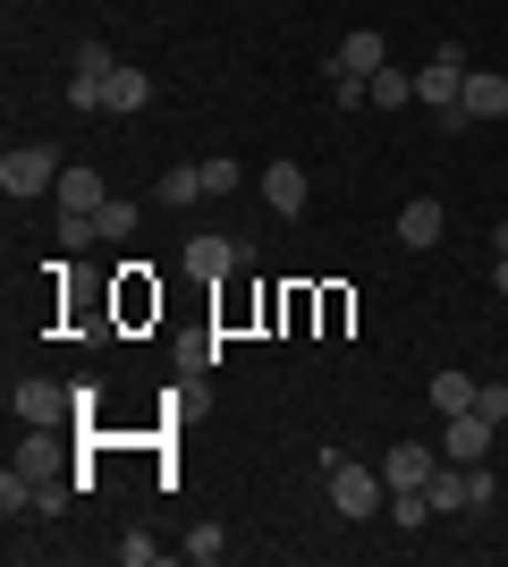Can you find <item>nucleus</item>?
I'll return each instance as SVG.
<instances>
[{
	"label": "nucleus",
	"mask_w": 508,
	"mask_h": 567,
	"mask_svg": "<svg viewBox=\"0 0 508 567\" xmlns=\"http://www.w3.org/2000/svg\"><path fill=\"white\" fill-rule=\"evenodd\" d=\"M85 237H102V229H94V213H60V246H69V255L85 246Z\"/></svg>",
	"instance_id": "5701e85b"
},
{
	"label": "nucleus",
	"mask_w": 508,
	"mask_h": 567,
	"mask_svg": "<svg viewBox=\"0 0 508 567\" xmlns=\"http://www.w3.org/2000/svg\"><path fill=\"white\" fill-rule=\"evenodd\" d=\"M0 187H9V195H51V187H60V153H43V144H18V153L0 162Z\"/></svg>",
	"instance_id": "7ed1b4c3"
},
{
	"label": "nucleus",
	"mask_w": 508,
	"mask_h": 567,
	"mask_svg": "<svg viewBox=\"0 0 508 567\" xmlns=\"http://www.w3.org/2000/svg\"><path fill=\"white\" fill-rule=\"evenodd\" d=\"M204 169V195H238V162H229V153H220V162H195Z\"/></svg>",
	"instance_id": "aec40b11"
},
{
	"label": "nucleus",
	"mask_w": 508,
	"mask_h": 567,
	"mask_svg": "<svg viewBox=\"0 0 508 567\" xmlns=\"http://www.w3.org/2000/svg\"><path fill=\"white\" fill-rule=\"evenodd\" d=\"M433 406L440 415H466V406H475V381L466 373H433Z\"/></svg>",
	"instance_id": "f3484780"
},
{
	"label": "nucleus",
	"mask_w": 508,
	"mask_h": 567,
	"mask_svg": "<svg viewBox=\"0 0 508 567\" xmlns=\"http://www.w3.org/2000/svg\"><path fill=\"white\" fill-rule=\"evenodd\" d=\"M220 550H229V534H220V525H195V534H187V559H204V567H212Z\"/></svg>",
	"instance_id": "412c9836"
},
{
	"label": "nucleus",
	"mask_w": 508,
	"mask_h": 567,
	"mask_svg": "<svg viewBox=\"0 0 508 567\" xmlns=\"http://www.w3.org/2000/svg\"><path fill=\"white\" fill-rule=\"evenodd\" d=\"M415 94H424V111H433L440 127H458V94H466V51H458V43H440V51H433V69L415 76Z\"/></svg>",
	"instance_id": "f257e3e1"
},
{
	"label": "nucleus",
	"mask_w": 508,
	"mask_h": 567,
	"mask_svg": "<svg viewBox=\"0 0 508 567\" xmlns=\"http://www.w3.org/2000/svg\"><path fill=\"white\" fill-rule=\"evenodd\" d=\"M229 262H238V246H229V237H187V271H204V280H220Z\"/></svg>",
	"instance_id": "dca6fc26"
},
{
	"label": "nucleus",
	"mask_w": 508,
	"mask_h": 567,
	"mask_svg": "<svg viewBox=\"0 0 508 567\" xmlns=\"http://www.w3.org/2000/svg\"><path fill=\"white\" fill-rule=\"evenodd\" d=\"M364 102H373V111H407V102H415V76L407 69H373V76H364Z\"/></svg>",
	"instance_id": "4468645a"
},
{
	"label": "nucleus",
	"mask_w": 508,
	"mask_h": 567,
	"mask_svg": "<svg viewBox=\"0 0 508 567\" xmlns=\"http://www.w3.org/2000/svg\"><path fill=\"white\" fill-rule=\"evenodd\" d=\"M331 69H339V76H373V69H390V43L373 34V25H356V34L331 51Z\"/></svg>",
	"instance_id": "0eeeda50"
},
{
	"label": "nucleus",
	"mask_w": 508,
	"mask_h": 567,
	"mask_svg": "<svg viewBox=\"0 0 508 567\" xmlns=\"http://www.w3.org/2000/svg\"><path fill=\"white\" fill-rule=\"evenodd\" d=\"M195 195H204V169H195V162H178V169L162 178V204H195Z\"/></svg>",
	"instance_id": "a211bd4d"
},
{
	"label": "nucleus",
	"mask_w": 508,
	"mask_h": 567,
	"mask_svg": "<svg viewBox=\"0 0 508 567\" xmlns=\"http://www.w3.org/2000/svg\"><path fill=\"white\" fill-rule=\"evenodd\" d=\"M424 474H433V450H424V441H398V450L382 457V483H390V492H415Z\"/></svg>",
	"instance_id": "9b49d317"
},
{
	"label": "nucleus",
	"mask_w": 508,
	"mask_h": 567,
	"mask_svg": "<svg viewBox=\"0 0 508 567\" xmlns=\"http://www.w3.org/2000/svg\"><path fill=\"white\" fill-rule=\"evenodd\" d=\"M9 406H18V424L51 432V424H60V415L76 406V390H60V381H18V399H9Z\"/></svg>",
	"instance_id": "39448f33"
},
{
	"label": "nucleus",
	"mask_w": 508,
	"mask_h": 567,
	"mask_svg": "<svg viewBox=\"0 0 508 567\" xmlns=\"http://www.w3.org/2000/svg\"><path fill=\"white\" fill-rule=\"evenodd\" d=\"M440 229H449V220H440L433 195H415L407 213H398V246H440Z\"/></svg>",
	"instance_id": "ddd939ff"
},
{
	"label": "nucleus",
	"mask_w": 508,
	"mask_h": 567,
	"mask_svg": "<svg viewBox=\"0 0 508 567\" xmlns=\"http://www.w3.org/2000/svg\"><path fill=\"white\" fill-rule=\"evenodd\" d=\"M466 492H475V508H491V492H500V483H491V466H484V457L466 466Z\"/></svg>",
	"instance_id": "b1692460"
},
{
	"label": "nucleus",
	"mask_w": 508,
	"mask_h": 567,
	"mask_svg": "<svg viewBox=\"0 0 508 567\" xmlns=\"http://www.w3.org/2000/svg\"><path fill=\"white\" fill-rule=\"evenodd\" d=\"M424 499H433V517H458V508H475V492H466V466H458V457L424 474Z\"/></svg>",
	"instance_id": "9d476101"
},
{
	"label": "nucleus",
	"mask_w": 508,
	"mask_h": 567,
	"mask_svg": "<svg viewBox=\"0 0 508 567\" xmlns=\"http://www.w3.org/2000/svg\"><path fill=\"white\" fill-rule=\"evenodd\" d=\"M263 204L280 220H297V213H305V169H297V162H271L263 169Z\"/></svg>",
	"instance_id": "1a4fd4ad"
},
{
	"label": "nucleus",
	"mask_w": 508,
	"mask_h": 567,
	"mask_svg": "<svg viewBox=\"0 0 508 567\" xmlns=\"http://www.w3.org/2000/svg\"><path fill=\"white\" fill-rule=\"evenodd\" d=\"M153 102V76L145 69H111V85H102V111H145Z\"/></svg>",
	"instance_id": "2eb2a0df"
},
{
	"label": "nucleus",
	"mask_w": 508,
	"mask_h": 567,
	"mask_svg": "<svg viewBox=\"0 0 508 567\" xmlns=\"http://www.w3.org/2000/svg\"><path fill=\"white\" fill-rule=\"evenodd\" d=\"M475 415H484V424H508V381H475Z\"/></svg>",
	"instance_id": "6ab92c4d"
},
{
	"label": "nucleus",
	"mask_w": 508,
	"mask_h": 567,
	"mask_svg": "<svg viewBox=\"0 0 508 567\" xmlns=\"http://www.w3.org/2000/svg\"><path fill=\"white\" fill-rule=\"evenodd\" d=\"M94 229H102V237H136V204H102Z\"/></svg>",
	"instance_id": "4be33fe9"
},
{
	"label": "nucleus",
	"mask_w": 508,
	"mask_h": 567,
	"mask_svg": "<svg viewBox=\"0 0 508 567\" xmlns=\"http://www.w3.org/2000/svg\"><path fill=\"white\" fill-rule=\"evenodd\" d=\"M60 213H102V204H111V195H102V169H60Z\"/></svg>",
	"instance_id": "f8f14e48"
},
{
	"label": "nucleus",
	"mask_w": 508,
	"mask_h": 567,
	"mask_svg": "<svg viewBox=\"0 0 508 567\" xmlns=\"http://www.w3.org/2000/svg\"><path fill=\"white\" fill-rule=\"evenodd\" d=\"M491 246H500V255H508V220H500V229H491Z\"/></svg>",
	"instance_id": "a878e982"
},
{
	"label": "nucleus",
	"mask_w": 508,
	"mask_h": 567,
	"mask_svg": "<svg viewBox=\"0 0 508 567\" xmlns=\"http://www.w3.org/2000/svg\"><path fill=\"white\" fill-rule=\"evenodd\" d=\"M382 499H390V483H382V474H364V466H348V457H331V508H339L348 525L382 517Z\"/></svg>",
	"instance_id": "f03ea898"
},
{
	"label": "nucleus",
	"mask_w": 508,
	"mask_h": 567,
	"mask_svg": "<svg viewBox=\"0 0 508 567\" xmlns=\"http://www.w3.org/2000/svg\"><path fill=\"white\" fill-rule=\"evenodd\" d=\"M111 69H120V60H111L102 43L76 51V76H69V102H76V111H102V85H111Z\"/></svg>",
	"instance_id": "423d86ee"
},
{
	"label": "nucleus",
	"mask_w": 508,
	"mask_h": 567,
	"mask_svg": "<svg viewBox=\"0 0 508 567\" xmlns=\"http://www.w3.org/2000/svg\"><path fill=\"white\" fill-rule=\"evenodd\" d=\"M491 450V424L466 406V415H449V432H440V457H458V466H475V457Z\"/></svg>",
	"instance_id": "6e6552de"
},
{
	"label": "nucleus",
	"mask_w": 508,
	"mask_h": 567,
	"mask_svg": "<svg viewBox=\"0 0 508 567\" xmlns=\"http://www.w3.org/2000/svg\"><path fill=\"white\" fill-rule=\"evenodd\" d=\"M491 288H500V297H508V255H500V262H491Z\"/></svg>",
	"instance_id": "393cba45"
},
{
	"label": "nucleus",
	"mask_w": 508,
	"mask_h": 567,
	"mask_svg": "<svg viewBox=\"0 0 508 567\" xmlns=\"http://www.w3.org/2000/svg\"><path fill=\"white\" fill-rule=\"evenodd\" d=\"M484 118H508V76H491V69H466L458 127H484Z\"/></svg>",
	"instance_id": "20e7f679"
}]
</instances>
